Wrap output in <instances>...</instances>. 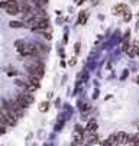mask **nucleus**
<instances>
[{"mask_svg": "<svg viewBox=\"0 0 139 146\" xmlns=\"http://www.w3.org/2000/svg\"><path fill=\"white\" fill-rule=\"evenodd\" d=\"M26 70H28V74L31 77H35V78H39V80H41L44 77V74H45V67L39 61H35L32 65H28Z\"/></svg>", "mask_w": 139, "mask_h": 146, "instance_id": "obj_1", "label": "nucleus"}, {"mask_svg": "<svg viewBox=\"0 0 139 146\" xmlns=\"http://www.w3.org/2000/svg\"><path fill=\"white\" fill-rule=\"evenodd\" d=\"M0 121L5 123L6 126H16L17 119L9 111L7 107H2L0 109Z\"/></svg>", "mask_w": 139, "mask_h": 146, "instance_id": "obj_2", "label": "nucleus"}, {"mask_svg": "<svg viewBox=\"0 0 139 146\" xmlns=\"http://www.w3.org/2000/svg\"><path fill=\"white\" fill-rule=\"evenodd\" d=\"M19 54H21L22 56H36L38 48L33 44H25V46L19 51Z\"/></svg>", "mask_w": 139, "mask_h": 146, "instance_id": "obj_3", "label": "nucleus"}, {"mask_svg": "<svg viewBox=\"0 0 139 146\" xmlns=\"http://www.w3.org/2000/svg\"><path fill=\"white\" fill-rule=\"evenodd\" d=\"M128 10H129V9H128L126 5L119 3V5H116V6L113 7V15H116V16H122V15H125Z\"/></svg>", "mask_w": 139, "mask_h": 146, "instance_id": "obj_4", "label": "nucleus"}, {"mask_svg": "<svg viewBox=\"0 0 139 146\" xmlns=\"http://www.w3.org/2000/svg\"><path fill=\"white\" fill-rule=\"evenodd\" d=\"M126 143H128V133L126 132L116 133V145H126Z\"/></svg>", "mask_w": 139, "mask_h": 146, "instance_id": "obj_5", "label": "nucleus"}, {"mask_svg": "<svg viewBox=\"0 0 139 146\" xmlns=\"http://www.w3.org/2000/svg\"><path fill=\"white\" fill-rule=\"evenodd\" d=\"M5 10H6V13L10 15V16H15V15L21 13V9H19V6H6Z\"/></svg>", "mask_w": 139, "mask_h": 146, "instance_id": "obj_6", "label": "nucleus"}, {"mask_svg": "<svg viewBox=\"0 0 139 146\" xmlns=\"http://www.w3.org/2000/svg\"><path fill=\"white\" fill-rule=\"evenodd\" d=\"M86 130H87V132H91V133L97 130V121H96V119H91V120H88L87 126H86Z\"/></svg>", "mask_w": 139, "mask_h": 146, "instance_id": "obj_7", "label": "nucleus"}, {"mask_svg": "<svg viewBox=\"0 0 139 146\" xmlns=\"http://www.w3.org/2000/svg\"><path fill=\"white\" fill-rule=\"evenodd\" d=\"M9 26L13 28V29H21V28H23L25 25H23V22H21V20H12V22L9 23Z\"/></svg>", "mask_w": 139, "mask_h": 146, "instance_id": "obj_8", "label": "nucleus"}, {"mask_svg": "<svg viewBox=\"0 0 139 146\" xmlns=\"http://www.w3.org/2000/svg\"><path fill=\"white\" fill-rule=\"evenodd\" d=\"M86 20H87V13H86V12H81L80 16H78L77 23H78V25H84V23H86Z\"/></svg>", "mask_w": 139, "mask_h": 146, "instance_id": "obj_9", "label": "nucleus"}, {"mask_svg": "<svg viewBox=\"0 0 139 146\" xmlns=\"http://www.w3.org/2000/svg\"><path fill=\"white\" fill-rule=\"evenodd\" d=\"M25 44H26V42H25V40H22V39H17V40H16V42H15V46H16V51L19 52V51H21V49H22V48L25 46Z\"/></svg>", "mask_w": 139, "mask_h": 146, "instance_id": "obj_10", "label": "nucleus"}, {"mask_svg": "<svg viewBox=\"0 0 139 146\" xmlns=\"http://www.w3.org/2000/svg\"><path fill=\"white\" fill-rule=\"evenodd\" d=\"M48 109H49V103H48V101H44V103H41V106H39V111L45 113V111H48Z\"/></svg>", "mask_w": 139, "mask_h": 146, "instance_id": "obj_11", "label": "nucleus"}, {"mask_svg": "<svg viewBox=\"0 0 139 146\" xmlns=\"http://www.w3.org/2000/svg\"><path fill=\"white\" fill-rule=\"evenodd\" d=\"M15 84H16L17 87H21V88H23V90H25V86H26V81H22V80H16V81H15Z\"/></svg>", "mask_w": 139, "mask_h": 146, "instance_id": "obj_12", "label": "nucleus"}, {"mask_svg": "<svg viewBox=\"0 0 139 146\" xmlns=\"http://www.w3.org/2000/svg\"><path fill=\"white\" fill-rule=\"evenodd\" d=\"M123 19H125V22H129V20L132 19V13H130V12L128 10V12H126V13L123 15Z\"/></svg>", "mask_w": 139, "mask_h": 146, "instance_id": "obj_13", "label": "nucleus"}, {"mask_svg": "<svg viewBox=\"0 0 139 146\" xmlns=\"http://www.w3.org/2000/svg\"><path fill=\"white\" fill-rule=\"evenodd\" d=\"M80 46H81L80 42H77V44H75V46H74V52H75V54H80Z\"/></svg>", "mask_w": 139, "mask_h": 146, "instance_id": "obj_14", "label": "nucleus"}, {"mask_svg": "<svg viewBox=\"0 0 139 146\" xmlns=\"http://www.w3.org/2000/svg\"><path fill=\"white\" fill-rule=\"evenodd\" d=\"M42 35H44V36H45V39H48V40H51V39H52V35H51V33H48V32H44V31H42Z\"/></svg>", "mask_w": 139, "mask_h": 146, "instance_id": "obj_15", "label": "nucleus"}, {"mask_svg": "<svg viewBox=\"0 0 139 146\" xmlns=\"http://www.w3.org/2000/svg\"><path fill=\"white\" fill-rule=\"evenodd\" d=\"M63 124H64V121H59V123H57V126H55V130H57V132H58V130H61Z\"/></svg>", "mask_w": 139, "mask_h": 146, "instance_id": "obj_16", "label": "nucleus"}, {"mask_svg": "<svg viewBox=\"0 0 139 146\" xmlns=\"http://www.w3.org/2000/svg\"><path fill=\"white\" fill-rule=\"evenodd\" d=\"M75 62H77V59H75V58H72V59L70 61V65H71V67H74V65H75Z\"/></svg>", "mask_w": 139, "mask_h": 146, "instance_id": "obj_17", "label": "nucleus"}, {"mask_svg": "<svg viewBox=\"0 0 139 146\" xmlns=\"http://www.w3.org/2000/svg\"><path fill=\"white\" fill-rule=\"evenodd\" d=\"M126 77H128V71H125V72H123V75H122V80H125Z\"/></svg>", "mask_w": 139, "mask_h": 146, "instance_id": "obj_18", "label": "nucleus"}, {"mask_svg": "<svg viewBox=\"0 0 139 146\" xmlns=\"http://www.w3.org/2000/svg\"><path fill=\"white\" fill-rule=\"evenodd\" d=\"M135 81H136V84H139V78H136Z\"/></svg>", "mask_w": 139, "mask_h": 146, "instance_id": "obj_19", "label": "nucleus"}, {"mask_svg": "<svg viewBox=\"0 0 139 146\" xmlns=\"http://www.w3.org/2000/svg\"><path fill=\"white\" fill-rule=\"evenodd\" d=\"M138 55H139V51H138Z\"/></svg>", "mask_w": 139, "mask_h": 146, "instance_id": "obj_20", "label": "nucleus"}, {"mask_svg": "<svg viewBox=\"0 0 139 146\" xmlns=\"http://www.w3.org/2000/svg\"><path fill=\"white\" fill-rule=\"evenodd\" d=\"M21 2H23V0H21Z\"/></svg>", "mask_w": 139, "mask_h": 146, "instance_id": "obj_21", "label": "nucleus"}]
</instances>
